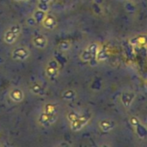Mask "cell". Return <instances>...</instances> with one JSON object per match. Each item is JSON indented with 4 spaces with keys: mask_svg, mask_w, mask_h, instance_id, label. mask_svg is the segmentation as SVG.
<instances>
[{
    "mask_svg": "<svg viewBox=\"0 0 147 147\" xmlns=\"http://www.w3.org/2000/svg\"><path fill=\"white\" fill-rule=\"evenodd\" d=\"M21 31H22V28L18 23L10 25L3 33V41L9 45H12L16 43V41L17 40V39L21 34Z\"/></svg>",
    "mask_w": 147,
    "mask_h": 147,
    "instance_id": "6da1fadb",
    "label": "cell"
},
{
    "mask_svg": "<svg viewBox=\"0 0 147 147\" xmlns=\"http://www.w3.org/2000/svg\"><path fill=\"white\" fill-rule=\"evenodd\" d=\"M90 114H84V115H80L78 114L73 120L69 121L70 124V128L73 132H78L82 130L90 121Z\"/></svg>",
    "mask_w": 147,
    "mask_h": 147,
    "instance_id": "7a4b0ae2",
    "label": "cell"
},
{
    "mask_svg": "<svg viewBox=\"0 0 147 147\" xmlns=\"http://www.w3.org/2000/svg\"><path fill=\"white\" fill-rule=\"evenodd\" d=\"M59 63L55 59H51L46 65L45 73L50 80H55L59 77Z\"/></svg>",
    "mask_w": 147,
    "mask_h": 147,
    "instance_id": "3957f363",
    "label": "cell"
},
{
    "mask_svg": "<svg viewBox=\"0 0 147 147\" xmlns=\"http://www.w3.org/2000/svg\"><path fill=\"white\" fill-rule=\"evenodd\" d=\"M99 50V46L96 43L90 44L80 54V59L84 62H91L96 59L97 53Z\"/></svg>",
    "mask_w": 147,
    "mask_h": 147,
    "instance_id": "277c9868",
    "label": "cell"
},
{
    "mask_svg": "<svg viewBox=\"0 0 147 147\" xmlns=\"http://www.w3.org/2000/svg\"><path fill=\"white\" fill-rule=\"evenodd\" d=\"M58 120V115H50L41 111L37 118V122L41 127H50L53 125Z\"/></svg>",
    "mask_w": 147,
    "mask_h": 147,
    "instance_id": "5b68a950",
    "label": "cell"
},
{
    "mask_svg": "<svg viewBox=\"0 0 147 147\" xmlns=\"http://www.w3.org/2000/svg\"><path fill=\"white\" fill-rule=\"evenodd\" d=\"M30 56V51L26 47H16L13 49L11 53V58L16 61H24L27 60Z\"/></svg>",
    "mask_w": 147,
    "mask_h": 147,
    "instance_id": "8992f818",
    "label": "cell"
},
{
    "mask_svg": "<svg viewBox=\"0 0 147 147\" xmlns=\"http://www.w3.org/2000/svg\"><path fill=\"white\" fill-rule=\"evenodd\" d=\"M41 24L46 29L53 30L58 26V20L53 15L47 13V15L45 16V17L41 22Z\"/></svg>",
    "mask_w": 147,
    "mask_h": 147,
    "instance_id": "52a82bcc",
    "label": "cell"
},
{
    "mask_svg": "<svg viewBox=\"0 0 147 147\" xmlns=\"http://www.w3.org/2000/svg\"><path fill=\"white\" fill-rule=\"evenodd\" d=\"M9 98L16 103H19L24 99V92L19 87H14L9 91Z\"/></svg>",
    "mask_w": 147,
    "mask_h": 147,
    "instance_id": "ba28073f",
    "label": "cell"
},
{
    "mask_svg": "<svg viewBox=\"0 0 147 147\" xmlns=\"http://www.w3.org/2000/svg\"><path fill=\"white\" fill-rule=\"evenodd\" d=\"M32 43H33V45L35 47H37L39 49H44V48L47 47L48 40H47V38L45 35H43V34H37V35L33 37Z\"/></svg>",
    "mask_w": 147,
    "mask_h": 147,
    "instance_id": "9c48e42d",
    "label": "cell"
},
{
    "mask_svg": "<svg viewBox=\"0 0 147 147\" xmlns=\"http://www.w3.org/2000/svg\"><path fill=\"white\" fill-rule=\"evenodd\" d=\"M29 90L31 91L32 94L36 95V96H43L46 92L44 86L40 84L39 82H33L30 84L28 87Z\"/></svg>",
    "mask_w": 147,
    "mask_h": 147,
    "instance_id": "30bf717a",
    "label": "cell"
},
{
    "mask_svg": "<svg viewBox=\"0 0 147 147\" xmlns=\"http://www.w3.org/2000/svg\"><path fill=\"white\" fill-rule=\"evenodd\" d=\"M42 111L46 112L47 114H50V115H58V113H59L58 104H56L53 102H48L43 105Z\"/></svg>",
    "mask_w": 147,
    "mask_h": 147,
    "instance_id": "8fae6325",
    "label": "cell"
},
{
    "mask_svg": "<svg viewBox=\"0 0 147 147\" xmlns=\"http://www.w3.org/2000/svg\"><path fill=\"white\" fill-rule=\"evenodd\" d=\"M61 96H62L63 100H65V101L72 102L77 99L78 94H77L76 90H74L73 89H68L62 92Z\"/></svg>",
    "mask_w": 147,
    "mask_h": 147,
    "instance_id": "7c38bea8",
    "label": "cell"
},
{
    "mask_svg": "<svg viewBox=\"0 0 147 147\" xmlns=\"http://www.w3.org/2000/svg\"><path fill=\"white\" fill-rule=\"evenodd\" d=\"M50 6H51V0H37L36 8L38 9H40L47 13L50 9Z\"/></svg>",
    "mask_w": 147,
    "mask_h": 147,
    "instance_id": "4fadbf2b",
    "label": "cell"
},
{
    "mask_svg": "<svg viewBox=\"0 0 147 147\" xmlns=\"http://www.w3.org/2000/svg\"><path fill=\"white\" fill-rule=\"evenodd\" d=\"M46 15H47L46 12H44V11H42L40 9H38L36 8L35 10L34 11L32 16L34 17V21L36 22L37 24H41V22H42V21H43Z\"/></svg>",
    "mask_w": 147,
    "mask_h": 147,
    "instance_id": "5bb4252c",
    "label": "cell"
},
{
    "mask_svg": "<svg viewBox=\"0 0 147 147\" xmlns=\"http://www.w3.org/2000/svg\"><path fill=\"white\" fill-rule=\"evenodd\" d=\"M99 127L103 132H109L114 127V124L109 120H102L99 122Z\"/></svg>",
    "mask_w": 147,
    "mask_h": 147,
    "instance_id": "9a60e30c",
    "label": "cell"
},
{
    "mask_svg": "<svg viewBox=\"0 0 147 147\" xmlns=\"http://www.w3.org/2000/svg\"><path fill=\"white\" fill-rule=\"evenodd\" d=\"M71 47V43L69 40H63L59 44L58 48L60 52H67L70 50Z\"/></svg>",
    "mask_w": 147,
    "mask_h": 147,
    "instance_id": "2e32d148",
    "label": "cell"
},
{
    "mask_svg": "<svg viewBox=\"0 0 147 147\" xmlns=\"http://www.w3.org/2000/svg\"><path fill=\"white\" fill-rule=\"evenodd\" d=\"M27 22H28V24L29 25V26H34V25H36L37 23H36V22L34 21V17L31 16L29 18H28V20H27Z\"/></svg>",
    "mask_w": 147,
    "mask_h": 147,
    "instance_id": "e0dca14e",
    "label": "cell"
},
{
    "mask_svg": "<svg viewBox=\"0 0 147 147\" xmlns=\"http://www.w3.org/2000/svg\"><path fill=\"white\" fill-rule=\"evenodd\" d=\"M13 1L17 2V3H21V2H25V1H27V0H13Z\"/></svg>",
    "mask_w": 147,
    "mask_h": 147,
    "instance_id": "ac0fdd59",
    "label": "cell"
}]
</instances>
